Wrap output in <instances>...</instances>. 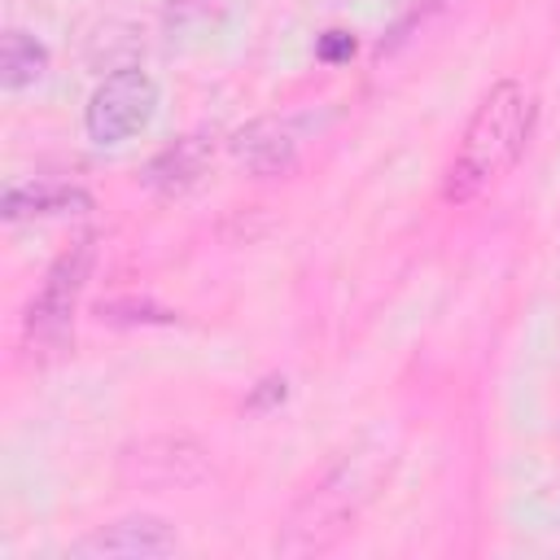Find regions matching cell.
<instances>
[{
	"instance_id": "30bf717a",
	"label": "cell",
	"mask_w": 560,
	"mask_h": 560,
	"mask_svg": "<svg viewBox=\"0 0 560 560\" xmlns=\"http://www.w3.org/2000/svg\"><path fill=\"white\" fill-rule=\"evenodd\" d=\"M92 206L88 192L79 188H57V184H22V188H9L4 192V219L18 223V219H35V214H83Z\"/></svg>"
},
{
	"instance_id": "ba28073f",
	"label": "cell",
	"mask_w": 560,
	"mask_h": 560,
	"mask_svg": "<svg viewBox=\"0 0 560 560\" xmlns=\"http://www.w3.org/2000/svg\"><path fill=\"white\" fill-rule=\"evenodd\" d=\"M210 162H214V136L192 131V136H179L175 144H166L162 153H153V162L144 166V184L158 197H179L210 171Z\"/></svg>"
},
{
	"instance_id": "52a82bcc",
	"label": "cell",
	"mask_w": 560,
	"mask_h": 560,
	"mask_svg": "<svg viewBox=\"0 0 560 560\" xmlns=\"http://www.w3.org/2000/svg\"><path fill=\"white\" fill-rule=\"evenodd\" d=\"M228 149L249 175H284L298 162V131L289 118H254L232 131Z\"/></svg>"
},
{
	"instance_id": "6da1fadb",
	"label": "cell",
	"mask_w": 560,
	"mask_h": 560,
	"mask_svg": "<svg viewBox=\"0 0 560 560\" xmlns=\"http://www.w3.org/2000/svg\"><path fill=\"white\" fill-rule=\"evenodd\" d=\"M529 131H534V96L525 92V83L516 79L494 83L459 136L442 197L472 201L477 192H486L494 179H503L516 166V158L529 144Z\"/></svg>"
},
{
	"instance_id": "4fadbf2b",
	"label": "cell",
	"mask_w": 560,
	"mask_h": 560,
	"mask_svg": "<svg viewBox=\"0 0 560 560\" xmlns=\"http://www.w3.org/2000/svg\"><path fill=\"white\" fill-rule=\"evenodd\" d=\"M284 394H289V381L284 376H267V381H258V389L249 394V411H267V407H276V402H284Z\"/></svg>"
},
{
	"instance_id": "7a4b0ae2",
	"label": "cell",
	"mask_w": 560,
	"mask_h": 560,
	"mask_svg": "<svg viewBox=\"0 0 560 560\" xmlns=\"http://www.w3.org/2000/svg\"><path fill=\"white\" fill-rule=\"evenodd\" d=\"M389 468V455L385 451H354L346 455L319 486H311L284 529H280V551L284 556H315V551H328L346 529H354L363 503L376 494L381 477Z\"/></svg>"
},
{
	"instance_id": "3957f363",
	"label": "cell",
	"mask_w": 560,
	"mask_h": 560,
	"mask_svg": "<svg viewBox=\"0 0 560 560\" xmlns=\"http://www.w3.org/2000/svg\"><path fill=\"white\" fill-rule=\"evenodd\" d=\"M153 109H158V83L140 66H127V70H109L96 83L83 109V127L96 144H122L149 127Z\"/></svg>"
},
{
	"instance_id": "277c9868",
	"label": "cell",
	"mask_w": 560,
	"mask_h": 560,
	"mask_svg": "<svg viewBox=\"0 0 560 560\" xmlns=\"http://www.w3.org/2000/svg\"><path fill=\"white\" fill-rule=\"evenodd\" d=\"M92 258H96V241L83 236L79 245H70L44 276L39 293L31 298L26 306V341L35 346H61L70 337V319H74V306H79V293L88 284V271H92Z\"/></svg>"
},
{
	"instance_id": "9c48e42d",
	"label": "cell",
	"mask_w": 560,
	"mask_h": 560,
	"mask_svg": "<svg viewBox=\"0 0 560 560\" xmlns=\"http://www.w3.org/2000/svg\"><path fill=\"white\" fill-rule=\"evenodd\" d=\"M44 74H48V48L35 35L18 31V26L4 31V39H0V88L4 92H26Z\"/></svg>"
},
{
	"instance_id": "8992f818",
	"label": "cell",
	"mask_w": 560,
	"mask_h": 560,
	"mask_svg": "<svg viewBox=\"0 0 560 560\" xmlns=\"http://www.w3.org/2000/svg\"><path fill=\"white\" fill-rule=\"evenodd\" d=\"M175 551H179L175 525L162 516H149V512L96 525L92 534H83L70 547L74 560H158V556H175Z\"/></svg>"
},
{
	"instance_id": "7c38bea8",
	"label": "cell",
	"mask_w": 560,
	"mask_h": 560,
	"mask_svg": "<svg viewBox=\"0 0 560 560\" xmlns=\"http://www.w3.org/2000/svg\"><path fill=\"white\" fill-rule=\"evenodd\" d=\"M350 52H354V35H350V31H341V26H332V31H324V35L315 39V57H319V61H328V66L350 61Z\"/></svg>"
},
{
	"instance_id": "5b68a950",
	"label": "cell",
	"mask_w": 560,
	"mask_h": 560,
	"mask_svg": "<svg viewBox=\"0 0 560 560\" xmlns=\"http://www.w3.org/2000/svg\"><path fill=\"white\" fill-rule=\"evenodd\" d=\"M118 477L140 490H192L210 477V464L192 438H144L118 455Z\"/></svg>"
},
{
	"instance_id": "8fae6325",
	"label": "cell",
	"mask_w": 560,
	"mask_h": 560,
	"mask_svg": "<svg viewBox=\"0 0 560 560\" xmlns=\"http://www.w3.org/2000/svg\"><path fill=\"white\" fill-rule=\"evenodd\" d=\"M175 315L149 302H101V324H171Z\"/></svg>"
}]
</instances>
